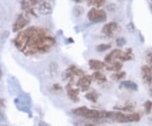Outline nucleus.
I'll return each mask as SVG.
<instances>
[{
  "instance_id": "3",
  "label": "nucleus",
  "mask_w": 152,
  "mask_h": 126,
  "mask_svg": "<svg viewBox=\"0 0 152 126\" xmlns=\"http://www.w3.org/2000/svg\"><path fill=\"white\" fill-rule=\"evenodd\" d=\"M87 17L89 21L94 23H99L107 21V14L102 10H97L96 8H92L88 12Z\"/></svg>"
},
{
  "instance_id": "14",
  "label": "nucleus",
  "mask_w": 152,
  "mask_h": 126,
  "mask_svg": "<svg viewBox=\"0 0 152 126\" xmlns=\"http://www.w3.org/2000/svg\"><path fill=\"white\" fill-rule=\"evenodd\" d=\"M122 68H123V64L119 61H114L111 64H108V65H106V70L110 71L118 72L122 70Z\"/></svg>"
},
{
  "instance_id": "26",
  "label": "nucleus",
  "mask_w": 152,
  "mask_h": 126,
  "mask_svg": "<svg viewBox=\"0 0 152 126\" xmlns=\"http://www.w3.org/2000/svg\"><path fill=\"white\" fill-rule=\"evenodd\" d=\"M146 61L147 63H148V64H149V66L151 68H152V52L148 53V54L146 56Z\"/></svg>"
},
{
  "instance_id": "31",
  "label": "nucleus",
  "mask_w": 152,
  "mask_h": 126,
  "mask_svg": "<svg viewBox=\"0 0 152 126\" xmlns=\"http://www.w3.org/2000/svg\"><path fill=\"white\" fill-rule=\"evenodd\" d=\"M74 1H75V2H77V3H80V2H81V1H84V0H74ZM88 2L90 1V0H87Z\"/></svg>"
},
{
  "instance_id": "2",
  "label": "nucleus",
  "mask_w": 152,
  "mask_h": 126,
  "mask_svg": "<svg viewBox=\"0 0 152 126\" xmlns=\"http://www.w3.org/2000/svg\"><path fill=\"white\" fill-rule=\"evenodd\" d=\"M141 119V116L139 113H129L124 114L122 112H113V119L118 123H132V122H139Z\"/></svg>"
},
{
  "instance_id": "13",
  "label": "nucleus",
  "mask_w": 152,
  "mask_h": 126,
  "mask_svg": "<svg viewBox=\"0 0 152 126\" xmlns=\"http://www.w3.org/2000/svg\"><path fill=\"white\" fill-rule=\"evenodd\" d=\"M134 53H133V50L132 48H127L125 50L124 52L122 51V53L120 55L119 59L121 61H129L134 59Z\"/></svg>"
},
{
  "instance_id": "29",
  "label": "nucleus",
  "mask_w": 152,
  "mask_h": 126,
  "mask_svg": "<svg viewBox=\"0 0 152 126\" xmlns=\"http://www.w3.org/2000/svg\"><path fill=\"white\" fill-rule=\"evenodd\" d=\"M0 107H4V101L0 99Z\"/></svg>"
},
{
  "instance_id": "7",
  "label": "nucleus",
  "mask_w": 152,
  "mask_h": 126,
  "mask_svg": "<svg viewBox=\"0 0 152 126\" xmlns=\"http://www.w3.org/2000/svg\"><path fill=\"white\" fill-rule=\"evenodd\" d=\"M66 92H67V96L70 99L73 103H79L80 102V97H79V94H80V88H74L72 87L71 84H68L66 86Z\"/></svg>"
},
{
  "instance_id": "1",
  "label": "nucleus",
  "mask_w": 152,
  "mask_h": 126,
  "mask_svg": "<svg viewBox=\"0 0 152 126\" xmlns=\"http://www.w3.org/2000/svg\"><path fill=\"white\" fill-rule=\"evenodd\" d=\"M14 42L23 53L35 55L50 51L55 46L56 39L48 30L31 26L19 33Z\"/></svg>"
},
{
  "instance_id": "6",
  "label": "nucleus",
  "mask_w": 152,
  "mask_h": 126,
  "mask_svg": "<svg viewBox=\"0 0 152 126\" xmlns=\"http://www.w3.org/2000/svg\"><path fill=\"white\" fill-rule=\"evenodd\" d=\"M91 82H92L91 75H85L78 80L76 86L77 87L80 88V90L82 92H87L90 88V86L91 85Z\"/></svg>"
},
{
  "instance_id": "30",
  "label": "nucleus",
  "mask_w": 152,
  "mask_h": 126,
  "mask_svg": "<svg viewBox=\"0 0 152 126\" xmlns=\"http://www.w3.org/2000/svg\"><path fill=\"white\" fill-rule=\"evenodd\" d=\"M149 94H150V96L152 97V87H151V89H150V91H149Z\"/></svg>"
},
{
  "instance_id": "5",
  "label": "nucleus",
  "mask_w": 152,
  "mask_h": 126,
  "mask_svg": "<svg viewBox=\"0 0 152 126\" xmlns=\"http://www.w3.org/2000/svg\"><path fill=\"white\" fill-rule=\"evenodd\" d=\"M120 27L118 23L116 22H110L107 23L102 27V32L105 36L108 37H113L116 34L119 32Z\"/></svg>"
},
{
  "instance_id": "32",
  "label": "nucleus",
  "mask_w": 152,
  "mask_h": 126,
  "mask_svg": "<svg viewBox=\"0 0 152 126\" xmlns=\"http://www.w3.org/2000/svg\"><path fill=\"white\" fill-rule=\"evenodd\" d=\"M0 79H1V71H0Z\"/></svg>"
},
{
  "instance_id": "33",
  "label": "nucleus",
  "mask_w": 152,
  "mask_h": 126,
  "mask_svg": "<svg viewBox=\"0 0 152 126\" xmlns=\"http://www.w3.org/2000/svg\"><path fill=\"white\" fill-rule=\"evenodd\" d=\"M1 126H6V125H1Z\"/></svg>"
},
{
  "instance_id": "22",
  "label": "nucleus",
  "mask_w": 152,
  "mask_h": 126,
  "mask_svg": "<svg viewBox=\"0 0 152 126\" xmlns=\"http://www.w3.org/2000/svg\"><path fill=\"white\" fill-rule=\"evenodd\" d=\"M106 0H90L88 2L89 5H96V8H100L105 4Z\"/></svg>"
},
{
  "instance_id": "23",
  "label": "nucleus",
  "mask_w": 152,
  "mask_h": 126,
  "mask_svg": "<svg viewBox=\"0 0 152 126\" xmlns=\"http://www.w3.org/2000/svg\"><path fill=\"white\" fill-rule=\"evenodd\" d=\"M144 108H145V112L146 114H151L152 111V101H151V100L146 101L144 104Z\"/></svg>"
},
{
  "instance_id": "19",
  "label": "nucleus",
  "mask_w": 152,
  "mask_h": 126,
  "mask_svg": "<svg viewBox=\"0 0 152 126\" xmlns=\"http://www.w3.org/2000/svg\"><path fill=\"white\" fill-rule=\"evenodd\" d=\"M86 98L92 103H96L98 100V97H99V95L98 93H96V92H89L86 94Z\"/></svg>"
},
{
  "instance_id": "18",
  "label": "nucleus",
  "mask_w": 152,
  "mask_h": 126,
  "mask_svg": "<svg viewBox=\"0 0 152 126\" xmlns=\"http://www.w3.org/2000/svg\"><path fill=\"white\" fill-rule=\"evenodd\" d=\"M114 109L119 110L121 112H133L134 109V105L132 104V103H127L124 106H122V107H114Z\"/></svg>"
},
{
  "instance_id": "34",
  "label": "nucleus",
  "mask_w": 152,
  "mask_h": 126,
  "mask_svg": "<svg viewBox=\"0 0 152 126\" xmlns=\"http://www.w3.org/2000/svg\"><path fill=\"white\" fill-rule=\"evenodd\" d=\"M151 3H152V0H151Z\"/></svg>"
},
{
  "instance_id": "28",
  "label": "nucleus",
  "mask_w": 152,
  "mask_h": 126,
  "mask_svg": "<svg viewBox=\"0 0 152 126\" xmlns=\"http://www.w3.org/2000/svg\"><path fill=\"white\" fill-rule=\"evenodd\" d=\"M39 126H48V125H47L45 122L42 121V122H40V123H39Z\"/></svg>"
},
{
  "instance_id": "10",
  "label": "nucleus",
  "mask_w": 152,
  "mask_h": 126,
  "mask_svg": "<svg viewBox=\"0 0 152 126\" xmlns=\"http://www.w3.org/2000/svg\"><path fill=\"white\" fill-rule=\"evenodd\" d=\"M29 23V21L26 17H24V15H19L15 22L14 23V26H13V31L14 32H18V31H20L23 28L25 27L26 26H27V24Z\"/></svg>"
},
{
  "instance_id": "15",
  "label": "nucleus",
  "mask_w": 152,
  "mask_h": 126,
  "mask_svg": "<svg viewBox=\"0 0 152 126\" xmlns=\"http://www.w3.org/2000/svg\"><path fill=\"white\" fill-rule=\"evenodd\" d=\"M120 86L130 91H138V85L132 81H124L120 83Z\"/></svg>"
},
{
  "instance_id": "21",
  "label": "nucleus",
  "mask_w": 152,
  "mask_h": 126,
  "mask_svg": "<svg viewBox=\"0 0 152 126\" xmlns=\"http://www.w3.org/2000/svg\"><path fill=\"white\" fill-rule=\"evenodd\" d=\"M112 45L110 43H107V44H99L96 46V49L98 53H102V52H105V51H107L111 48Z\"/></svg>"
},
{
  "instance_id": "20",
  "label": "nucleus",
  "mask_w": 152,
  "mask_h": 126,
  "mask_svg": "<svg viewBox=\"0 0 152 126\" xmlns=\"http://www.w3.org/2000/svg\"><path fill=\"white\" fill-rule=\"evenodd\" d=\"M125 76H126V72L118 71L113 73V74L111 75V78H112L113 81H121V80L124 79Z\"/></svg>"
},
{
  "instance_id": "27",
  "label": "nucleus",
  "mask_w": 152,
  "mask_h": 126,
  "mask_svg": "<svg viewBox=\"0 0 152 126\" xmlns=\"http://www.w3.org/2000/svg\"><path fill=\"white\" fill-rule=\"evenodd\" d=\"M75 126H97L95 124L91 123H83V122H77L75 123Z\"/></svg>"
},
{
  "instance_id": "9",
  "label": "nucleus",
  "mask_w": 152,
  "mask_h": 126,
  "mask_svg": "<svg viewBox=\"0 0 152 126\" xmlns=\"http://www.w3.org/2000/svg\"><path fill=\"white\" fill-rule=\"evenodd\" d=\"M38 11L42 15H50L53 11V7L48 0H42L38 4Z\"/></svg>"
},
{
  "instance_id": "11",
  "label": "nucleus",
  "mask_w": 152,
  "mask_h": 126,
  "mask_svg": "<svg viewBox=\"0 0 152 126\" xmlns=\"http://www.w3.org/2000/svg\"><path fill=\"white\" fill-rule=\"evenodd\" d=\"M122 53V50L120 49H114L112 52H110V53L107 55L105 57V63L106 64H111L115 61V59H119L120 55Z\"/></svg>"
},
{
  "instance_id": "25",
  "label": "nucleus",
  "mask_w": 152,
  "mask_h": 126,
  "mask_svg": "<svg viewBox=\"0 0 152 126\" xmlns=\"http://www.w3.org/2000/svg\"><path fill=\"white\" fill-rule=\"evenodd\" d=\"M116 43L117 45L118 46V47H122V46H124L125 43H126V40L124 37H119V38H117L116 40Z\"/></svg>"
},
{
  "instance_id": "24",
  "label": "nucleus",
  "mask_w": 152,
  "mask_h": 126,
  "mask_svg": "<svg viewBox=\"0 0 152 126\" xmlns=\"http://www.w3.org/2000/svg\"><path fill=\"white\" fill-rule=\"evenodd\" d=\"M51 91L53 92H61L63 91V87L60 86L59 84H53L51 88Z\"/></svg>"
},
{
  "instance_id": "17",
  "label": "nucleus",
  "mask_w": 152,
  "mask_h": 126,
  "mask_svg": "<svg viewBox=\"0 0 152 126\" xmlns=\"http://www.w3.org/2000/svg\"><path fill=\"white\" fill-rule=\"evenodd\" d=\"M88 108L86 107H80V108H75V109L72 110V113L76 116H80V117H82L84 118V116L86 115V114L88 111Z\"/></svg>"
},
{
  "instance_id": "4",
  "label": "nucleus",
  "mask_w": 152,
  "mask_h": 126,
  "mask_svg": "<svg viewBox=\"0 0 152 126\" xmlns=\"http://www.w3.org/2000/svg\"><path fill=\"white\" fill-rule=\"evenodd\" d=\"M83 75H85V71L75 65H70L63 74L64 80H73L74 77H82Z\"/></svg>"
},
{
  "instance_id": "8",
  "label": "nucleus",
  "mask_w": 152,
  "mask_h": 126,
  "mask_svg": "<svg viewBox=\"0 0 152 126\" xmlns=\"http://www.w3.org/2000/svg\"><path fill=\"white\" fill-rule=\"evenodd\" d=\"M141 74L143 81L148 85L152 84V68L149 65H144L141 68Z\"/></svg>"
},
{
  "instance_id": "12",
  "label": "nucleus",
  "mask_w": 152,
  "mask_h": 126,
  "mask_svg": "<svg viewBox=\"0 0 152 126\" xmlns=\"http://www.w3.org/2000/svg\"><path fill=\"white\" fill-rule=\"evenodd\" d=\"M89 65H90V68L92 70L99 71V70H102L104 68H106L107 64H106L105 62H102V61L96 60V59H91L89 61Z\"/></svg>"
},
{
  "instance_id": "16",
  "label": "nucleus",
  "mask_w": 152,
  "mask_h": 126,
  "mask_svg": "<svg viewBox=\"0 0 152 126\" xmlns=\"http://www.w3.org/2000/svg\"><path fill=\"white\" fill-rule=\"evenodd\" d=\"M91 77H92V81H96L98 83H104L107 81L106 75L100 71L94 72L91 75Z\"/></svg>"
}]
</instances>
